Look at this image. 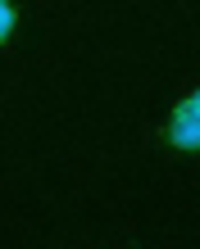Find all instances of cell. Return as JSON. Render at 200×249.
Masks as SVG:
<instances>
[{
    "mask_svg": "<svg viewBox=\"0 0 200 249\" xmlns=\"http://www.w3.org/2000/svg\"><path fill=\"white\" fill-rule=\"evenodd\" d=\"M173 145H182V150H196V145H200V95L178 109V118H173Z\"/></svg>",
    "mask_w": 200,
    "mask_h": 249,
    "instance_id": "6da1fadb",
    "label": "cell"
}]
</instances>
